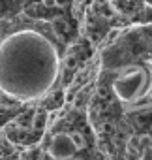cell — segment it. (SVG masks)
Listing matches in <instances>:
<instances>
[{
    "label": "cell",
    "mask_w": 152,
    "mask_h": 160,
    "mask_svg": "<svg viewBox=\"0 0 152 160\" xmlns=\"http://www.w3.org/2000/svg\"><path fill=\"white\" fill-rule=\"evenodd\" d=\"M53 43L32 30L13 34L0 49V89L15 98H34L56 79Z\"/></svg>",
    "instance_id": "1"
},
{
    "label": "cell",
    "mask_w": 152,
    "mask_h": 160,
    "mask_svg": "<svg viewBox=\"0 0 152 160\" xmlns=\"http://www.w3.org/2000/svg\"><path fill=\"white\" fill-rule=\"evenodd\" d=\"M143 81H145L143 73L126 75V77H120V79H116V81H115V91H116V94H118L122 100H131V98H135L137 92L141 91Z\"/></svg>",
    "instance_id": "2"
},
{
    "label": "cell",
    "mask_w": 152,
    "mask_h": 160,
    "mask_svg": "<svg viewBox=\"0 0 152 160\" xmlns=\"http://www.w3.org/2000/svg\"><path fill=\"white\" fill-rule=\"evenodd\" d=\"M75 151L77 149L71 143L69 134H56L51 141V147H49V154L55 160H69L75 154Z\"/></svg>",
    "instance_id": "3"
},
{
    "label": "cell",
    "mask_w": 152,
    "mask_h": 160,
    "mask_svg": "<svg viewBox=\"0 0 152 160\" xmlns=\"http://www.w3.org/2000/svg\"><path fill=\"white\" fill-rule=\"evenodd\" d=\"M69 139H71V143L75 145V149H85V147H87V141H85V138H83L79 132L69 134Z\"/></svg>",
    "instance_id": "4"
},
{
    "label": "cell",
    "mask_w": 152,
    "mask_h": 160,
    "mask_svg": "<svg viewBox=\"0 0 152 160\" xmlns=\"http://www.w3.org/2000/svg\"><path fill=\"white\" fill-rule=\"evenodd\" d=\"M55 6H66V0H55Z\"/></svg>",
    "instance_id": "5"
},
{
    "label": "cell",
    "mask_w": 152,
    "mask_h": 160,
    "mask_svg": "<svg viewBox=\"0 0 152 160\" xmlns=\"http://www.w3.org/2000/svg\"><path fill=\"white\" fill-rule=\"evenodd\" d=\"M45 6H55V0H43Z\"/></svg>",
    "instance_id": "6"
}]
</instances>
